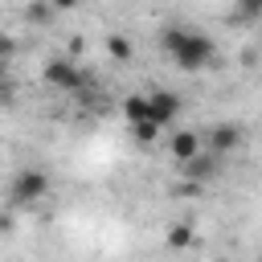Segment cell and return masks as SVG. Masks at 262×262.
I'll use <instances>...</instances> for the list:
<instances>
[{"instance_id": "6da1fadb", "label": "cell", "mask_w": 262, "mask_h": 262, "mask_svg": "<svg viewBox=\"0 0 262 262\" xmlns=\"http://www.w3.org/2000/svg\"><path fill=\"white\" fill-rule=\"evenodd\" d=\"M160 49H164L180 70H209L213 57H217L213 37H209V33H196V29H184V25L160 29Z\"/></svg>"}, {"instance_id": "7a4b0ae2", "label": "cell", "mask_w": 262, "mask_h": 262, "mask_svg": "<svg viewBox=\"0 0 262 262\" xmlns=\"http://www.w3.org/2000/svg\"><path fill=\"white\" fill-rule=\"evenodd\" d=\"M49 196V176L41 172V168H20L16 176H12V184H8V201L16 205V209H33L37 201H45Z\"/></svg>"}, {"instance_id": "3957f363", "label": "cell", "mask_w": 262, "mask_h": 262, "mask_svg": "<svg viewBox=\"0 0 262 262\" xmlns=\"http://www.w3.org/2000/svg\"><path fill=\"white\" fill-rule=\"evenodd\" d=\"M176 115H180V94L176 90H151L147 94V119L156 123V127H172L176 123Z\"/></svg>"}, {"instance_id": "277c9868", "label": "cell", "mask_w": 262, "mask_h": 262, "mask_svg": "<svg viewBox=\"0 0 262 262\" xmlns=\"http://www.w3.org/2000/svg\"><path fill=\"white\" fill-rule=\"evenodd\" d=\"M45 82L57 86V90H78L82 86V70L70 57H49L45 61Z\"/></svg>"}, {"instance_id": "5b68a950", "label": "cell", "mask_w": 262, "mask_h": 262, "mask_svg": "<svg viewBox=\"0 0 262 262\" xmlns=\"http://www.w3.org/2000/svg\"><path fill=\"white\" fill-rule=\"evenodd\" d=\"M168 151H172V160H176V164H188V160L201 151V135H196V131H172Z\"/></svg>"}, {"instance_id": "8992f818", "label": "cell", "mask_w": 262, "mask_h": 262, "mask_svg": "<svg viewBox=\"0 0 262 262\" xmlns=\"http://www.w3.org/2000/svg\"><path fill=\"white\" fill-rule=\"evenodd\" d=\"M242 143V131L233 127V123H217V127H209V147H213V156H225V151H233Z\"/></svg>"}, {"instance_id": "52a82bcc", "label": "cell", "mask_w": 262, "mask_h": 262, "mask_svg": "<svg viewBox=\"0 0 262 262\" xmlns=\"http://www.w3.org/2000/svg\"><path fill=\"white\" fill-rule=\"evenodd\" d=\"M180 172L192 176V180H209V176H217V156L213 151H196L188 164H180Z\"/></svg>"}, {"instance_id": "ba28073f", "label": "cell", "mask_w": 262, "mask_h": 262, "mask_svg": "<svg viewBox=\"0 0 262 262\" xmlns=\"http://www.w3.org/2000/svg\"><path fill=\"white\" fill-rule=\"evenodd\" d=\"M123 119H127V123H143V119H147V94L123 98Z\"/></svg>"}, {"instance_id": "9c48e42d", "label": "cell", "mask_w": 262, "mask_h": 262, "mask_svg": "<svg viewBox=\"0 0 262 262\" xmlns=\"http://www.w3.org/2000/svg\"><path fill=\"white\" fill-rule=\"evenodd\" d=\"M164 242H168L172 250H184V246H192V225H188V221H176V225H168Z\"/></svg>"}, {"instance_id": "30bf717a", "label": "cell", "mask_w": 262, "mask_h": 262, "mask_svg": "<svg viewBox=\"0 0 262 262\" xmlns=\"http://www.w3.org/2000/svg\"><path fill=\"white\" fill-rule=\"evenodd\" d=\"M106 49H111L115 61H131V57H135V45H131L123 33H111V37H106Z\"/></svg>"}, {"instance_id": "8fae6325", "label": "cell", "mask_w": 262, "mask_h": 262, "mask_svg": "<svg viewBox=\"0 0 262 262\" xmlns=\"http://www.w3.org/2000/svg\"><path fill=\"white\" fill-rule=\"evenodd\" d=\"M49 16H53V4H49V0H33V4L25 8V20H33V25H45Z\"/></svg>"}, {"instance_id": "7c38bea8", "label": "cell", "mask_w": 262, "mask_h": 262, "mask_svg": "<svg viewBox=\"0 0 262 262\" xmlns=\"http://www.w3.org/2000/svg\"><path fill=\"white\" fill-rule=\"evenodd\" d=\"M160 131H164V127H156L151 119H143V123H131V135H135L139 143H156V139H160Z\"/></svg>"}, {"instance_id": "4fadbf2b", "label": "cell", "mask_w": 262, "mask_h": 262, "mask_svg": "<svg viewBox=\"0 0 262 262\" xmlns=\"http://www.w3.org/2000/svg\"><path fill=\"white\" fill-rule=\"evenodd\" d=\"M237 12L246 20H254V16H262V0H237Z\"/></svg>"}, {"instance_id": "5bb4252c", "label": "cell", "mask_w": 262, "mask_h": 262, "mask_svg": "<svg viewBox=\"0 0 262 262\" xmlns=\"http://www.w3.org/2000/svg\"><path fill=\"white\" fill-rule=\"evenodd\" d=\"M12 53H16V41H12V37H0V66H4Z\"/></svg>"}, {"instance_id": "9a60e30c", "label": "cell", "mask_w": 262, "mask_h": 262, "mask_svg": "<svg viewBox=\"0 0 262 262\" xmlns=\"http://www.w3.org/2000/svg\"><path fill=\"white\" fill-rule=\"evenodd\" d=\"M53 4V12H70V8H78V0H49Z\"/></svg>"}, {"instance_id": "2e32d148", "label": "cell", "mask_w": 262, "mask_h": 262, "mask_svg": "<svg viewBox=\"0 0 262 262\" xmlns=\"http://www.w3.org/2000/svg\"><path fill=\"white\" fill-rule=\"evenodd\" d=\"M213 262H229V258H213Z\"/></svg>"}]
</instances>
